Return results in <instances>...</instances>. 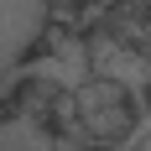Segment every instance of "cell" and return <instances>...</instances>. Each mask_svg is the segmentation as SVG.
Masks as SVG:
<instances>
[{
    "instance_id": "1",
    "label": "cell",
    "mask_w": 151,
    "mask_h": 151,
    "mask_svg": "<svg viewBox=\"0 0 151 151\" xmlns=\"http://www.w3.org/2000/svg\"><path fill=\"white\" fill-rule=\"evenodd\" d=\"M47 26H52V5H42V0H0V94L26 68V52L47 37Z\"/></svg>"
},
{
    "instance_id": "2",
    "label": "cell",
    "mask_w": 151,
    "mask_h": 151,
    "mask_svg": "<svg viewBox=\"0 0 151 151\" xmlns=\"http://www.w3.org/2000/svg\"><path fill=\"white\" fill-rule=\"evenodd\" d=\"M78 104H83L89 136H99V141L125 136V130H130V120H136V109H130V94H125L115 78H99V83H89V89L78 94Z\"/></svg>"
},
{
    "instance_id": "3",
    "label": "cell",
    "mask_w": 151,
    "mask_h": 151,
    "mask_svg": "<svg viewBox=\"0 0 151 151\" xmlns=\"http://www.w3.org/2000/svg\"><path fill=\"white\" fill-rule=\"evenodd\" d=\"M0 151H52V130L31 109L0 104Z\"/></svg>"
}]
</instances>
